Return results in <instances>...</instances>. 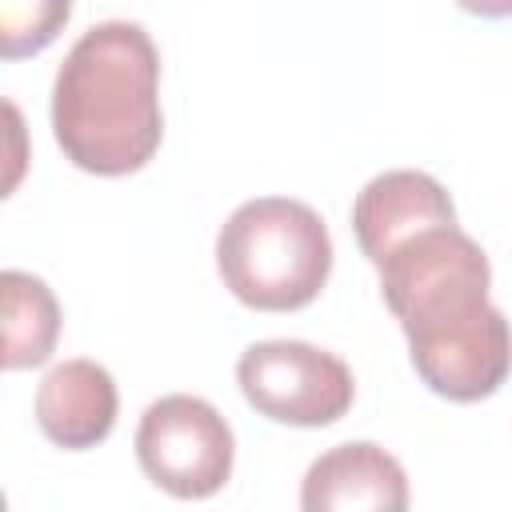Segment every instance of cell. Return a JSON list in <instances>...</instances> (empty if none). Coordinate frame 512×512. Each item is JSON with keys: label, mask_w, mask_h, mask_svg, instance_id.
I'll use <instances>...</instances> for the list:
<instances>
[{"label": "cell", "mask_w": 512, "mask_h": 512, "mask_svg": "<svg viewBox=\"0 0 512 512\" xmlns=\"http://www.w3.org/2000/svg\"><path fill=\"white\" fill-rule=\"evenodd\" d=\"M72 0H0V56L20 60L44 52L68 24Z\"/></svg>", "instance_id": "11"}, {"label": "cell", "mask_w": 512, "mask_h": 512, "mask_svg": "<svg viewBox=\"0 0 512 512\" xmlns=\"http://www.w3.org/2000/svg\"><path fill=\"white\" fill-rule=\"evenodd\" d=\"M236 384L260 416L292 428L336 424L356 396L348 364L304 340L248 344L236 360Z\"/></svg>", "instance_id": "5"}, {"label": "cell", "mask_w": 512, "mask_h": 512, "mask_svg": "<svg viewBox=\"0 0 512 512\" xmlns=\"http://www.w3.org/2000/svg\"><path fill=\"white\" fill-rule=\"evenodd\" d=\"M436 224H456L452 196L436 176L416 168H392L372 176L352 204V232L372 264H380L392 248Z\"/></svg>", "instance_id": "7"}, {"label": "cell", "mask_w": 512, "mask_h": 512, "mask_svg": "<svg viewBox=\"0 0 512 512\" xmlns=\"http://www.w3.org/2000/svg\"><path fill=\"white\" fill-rule=\"evenodd\" d=\"M304 512H404L408 476L380 444L348 440L312 460L300 484Z\"/></svg>", "instance_id": "8"}, {"label": "cell", "mask_w": 512, "mask_h": 512, "mask_svg": "<svg viewBox=\"0 0 512 512\" xmlns=\"http://www.w3.org/2000/svg\"><path fill=\"white\" fill-rule=\"evenodd\" d=\"M464 12L472 16H488V20H500V16H512V0H456Z\"/></svg>", "instance_id": "12"}, {"label": "cell", "mask_w": 512, "mask_h": 512, "mask_svg": "<svg viewBox=\"0 0 512 512\" xmlns=\"http://www.w3.org/2000/svg\"><path fill=\"white\" fill-rule=\"evenodd\" d=\"M408 356L416 376L444 400L472 404L492 396L512 372V324L488 304L484 312L448 324L440 332L408 340Z\"/></svg>", "instance_id": "6"}, {"label": "cell", "mask_w": 512, "mask_h": 512, "mask_svg": "<svg viewBox=\"0 0 512 512\" xmlns=\"http://www.w3.org/2000/svg\"><path fill=\"white\" fill-rule=\"evenodd\" d=\"M380 292L404 336H428L484 312L492 268L484 248L456 224H436L392 248L380 264Z\"/></svg>", "instance_id": "3"}, {"label": "cell", "mask_w": 512, "mask_h": 512, "mask_svg": "<svg viewBox=\"0 0 512 512\" xmlns=\"http://www.w3.org/2000/svg\"><path fill=\"white\" fill-rule=\"evenodd\" d=\"M136 460L144 476L176 500H204L232 476L236 440L228 420L200 396H160L136 428Z\"/></svg>", "instance_id": "4"}, {"label": "cell", "mask_w": 512, "mask_h": 512, "mask_svg": "<svg viewBox=\"0 0 512 512\" xmlns=\"http://www.w3.org/2000/svg\"><path fill=\"white\" fill-rule=\"evenodd\" d=\"M224 288L256 312H296L320 296L332 272V236L300 200L260 196L240 204L216 236Z\"/></svg>", "instance_id": "2"}, {"label": "cell", "mask_w": 512, "mask_h": 512, "mask_svg": "<svg viewBox=\"0 0 512 512\" xmlns=\"http://www.w3.org/2000/svg\"><path fill=\"white\" fill-rule=\"evenodd\" d=\"M116 408H120L116 380L96 360H64L36 388L40 432L68 452L96 448L100 440H108L116 424Z\"/></svg>", "instance_id": "9"}, {"label": "cell", "mask_w": 512, "mask_h": 512, "mask_svg": "<svg viewBox=\"0 0 512 512\" xmlns=\"http://www.w3.org/2000/svg\"><path fill=\"white\" fill-rule=\"evenodd\" d=\"M52 132L60 152L92 176L140 172L164 136L160 52L132 20L88 28L52 84Z\"/></svg>", "instance_id": "1"}, {"label": "cell", "mask_w": 512, "mask_h": 512, "mask_svg": "<svg viewBox=\"0 0 512 512\" xmlns=\"http://www.w3.org/2000/svg\"><path fill=\"white\" fill-rule=\"evenodd\" d=\"M0 300H4V368H36L52 356L60 336V304L52 288L20 268L0 272Z\"/></svg>", "instance_id": "10"}]
</instances>
